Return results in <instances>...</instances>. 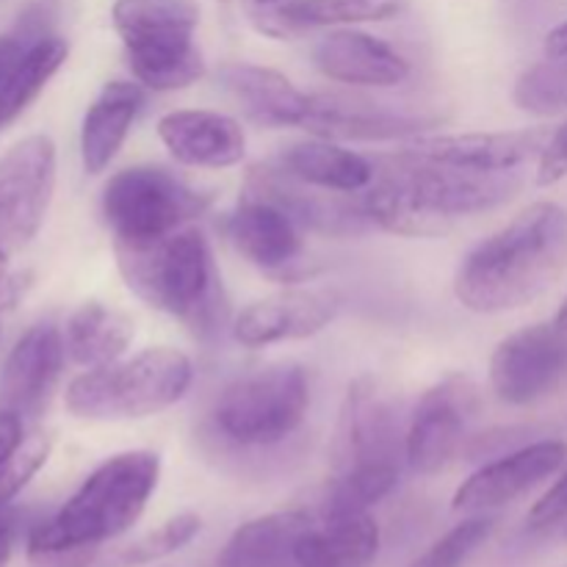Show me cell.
Wrapping results in <instances>:
<instances>
[{"label":"cell","instance_id":"obj_41","mask_svg":"<svg viewBox=\"0 0 567 567\" xmlns=\"http://www.w3.org/2000/svg\"><path fill=\"white\" fill-rule=\"evenodd\" d=\"M543 53L548 59H567V20L554 25L543 39Z\"/></svg>","mask_w":567,"mask_h":567},{"label":"cell","instance_id":"obj_42","mask_svg":"<svg viewBox=\"0 0 567 567\" xmlns=\"http://www.w3.org/2000/svg\"><path fill=\"white\" fill-rule=\"evenodd\" d=\"M14 540H17V518L14 515H6L3 509H0V567H6V563H9Z\"/></svg>","mask_w":567,"mask_h":567},{"label":"cell","instance_id":"obj_26","mask_svg":"<svg viewBox=\"0 0 567 567\" xmlns=\"http://www.w3.org/2000/svg\"><path fill=\"white\" fill-rule=\"evenodd\" d=\"M133 81L153 92H181L205 78V59L194 37H161L125 44Z\"/></svg>","mask_w":567,"mask_h":567},{"label":"cell","instance_id":"obj_16","mask_svg":"<svg viewBox=\"0 0 567 567\" xmlns=\"http://www.w3.org/2000/svg\"><path fill=\"white\" fill-rule=\"evenodd\" d=\"M225 233L236 252L266 277L288 282L299 275L305 230L277 205L241 194L236 210L227 216Z\"/></svg>","mask_w":567,"mask_h":567},{"label":"cell","instance_id":"obj_43","mask_svg":"<svg viewBox=\"0 0 567 567\" xmlns=\"http://www.w3.org/2000/svg\"><path fill=\"white\" fill-rule=\"evenodd\" d=\"M554 324H557L563 332H567V297L563 299V305H559L557 319H554Z\"/></svg>","mask_w":567,"mask_h":567},{"label":"cell","instance_id":"obj_44","mask_svg":"<svg viewBox=\"0 0 567 567\" xmlns=\"http://www.w3.org/2000/svg\"><path fill=\"white\" fill-rule=\"evenodd\" d=\"M6 269H9V252H6V249H0V282L6 280Z\"/></svg>","mask_w":567,"mask_h":567},{"label":"cell","instance_id":"obj_12","mask_svg":"<svg viewBox=\"0 0 567 567\" xmlns=\"http://www.w3.org/2000/svg\"><path fill=\"white\" fill-rule=\"evenodd\" d=\"M567 377V332L532 324L513 332L491 358V385L502 402L529 408L551 396Z\"/></svg>","mask_w":567,"mask_h":567},{"label":"cell","instance_id":"obj_27","mask_svg":"<svg viewBox=\"0 0 567 567\" xmlns=\"http://www.w3.org/2000/svg\"><path fill=\"white\" fill-rule=\"evenodd\" d=\"M133 319L103 302H83L70 316L64 343L70 358L83 369H100L122 360L133 343Z\"/></svg>","mask_w":567,"mask_h":567},{"label":"cell","instance_id":"obj_37","mask_svg":"<svg viewBox=\"0 0 567 567\" xmlns=\"http://www.w3.org/2000/svg\"><path fill=\"white\" fill-rule=\"evenodd\" d=\"M567 177V120L563 125H557L548 136L546 147L537 155V172L535 183L540 188L557 186L559 181Z\"/></svg>","mask_w":567,"mask_h":567},{"label":"cell","instance_id":"obj_29","mask_svg":"<svg viewBox=\"0 0 567 567\" xmlns=\"http://www.w3.org/2000/svg\"><path fill=\"white\" fill-rule=\"evenodd\" d=\"M111 22L122 44L161 37H194L199 6L194 0H116Z\"/></svg>","mask_w":567,"mask_h":567},{"label":"cell","instance_id":"obj_1","mask_svg":"<svg viewBox=\"0 0 567 567\" xmlns=\"http://www.w3.org/2000/svg\"><path fill=\"white\" fill-rule=\"evenodd\" d=\"M524 186L518 172H471L413 150L374 158L363 197L371 227L402 238H441L465 219L509 203Z\"/></svg>","mask_w":567,"mask_h":567},{"label":"cell","instance_id":"obj_30","mask_svg":"<svg viewBox=\"0 0 567 567\" xmlns=\"http://www.w3.org/2000/svg\"><path fill=\"white\" fill-rule=\"evenodd\" d=\"M402 476V465H360L336 474V480L327 487L321 498V520L352 518V515H365L374 504L391 496Z\"/></svg>","mask_w":567,"mask_h":567},{"label":"cell","instance_id":"obj_8","mask_svg":"<svg viewBox=\"0 0 567 567\" xmlns=\"http://www.w3.org/2000/svg\"><path fill=\"white\" fill-rule=\"evenodd\" d=\"M404 432L396 402L385 385L371 374L354 377L332 430V468L341 474L360 465H402Z\"/></svg>","mask_w":567,"mask_h":567},{"label":"cell","instance_id":"obj_25","mask_svg":"<svg viewBox=\"0 0 567 567\" xmlns=\"http://www.w3.org/2000/svg\"><path fill=\"white\" fill-rule=\"evenodd\" d=\"M380 554V526L365 515L321 520L297 543V567H369Z\"/></svg>","mask_w":567,"mask_h":567},{"label":"cell","instance_id":"obj_39","mask_svg":"<svg viewBox=\"0 0 567 567\" xmlns=\"http://www.w3.org/2000/svg\"><path fill=\"white\" fill-rule=\"evenodd\" d=\"M25 441V421L11 413H0V465Z\"/></svg>","mask_w":567,"mask_h":567},{"label":"cell","instance_id":"obj_21","mask_svg":"<svg viewBox=\"0 0 567 567\" xmlns=\"http://www.w3.org/2000/svg\"><path fill=\"white\" fill-rule=\"evenodd\" d=\"M216 83L236 100L244 114L260 127H302L310 94L293 86L271 66L230 61L216 70Z\"/></svg>","mask_w":567,"mask_h":567},{"label":"cell","instance_id":"obj_23","mask_svg":"<svg viewBox=\"0 0 567 567\" xmlns=\"http://www.w3.org/2000/svg\"><path fill=\"white\" fill-rule=\"evenodd\" d=\"M277 164L310 186L338 194H363L374 181V161L332 138L313 136L288 144Z\"/></svg>","mask_w":567,"mask_h":567},{"label":"cell","instance_id":"obj_11","mask_svg":"<svg viewBox=\"0 0 567 567\" xmlns=\"http://www.w3.org/2000/svg\"><path fill=\"white\" fill-rule=\"evenodd\" d=\"M480 408L468 377L449 374L421 396L404 432V460L419 474H437L463 449L465 432Z\"/></svg>","mask_w":567,"mask_h":567},{"label":"cell","instance_id":"obj_15","mask_svg":"<svg viewBox=\"0 0 567 567\" xmlns=\"http://www.w3.org/2000/svg\"><path fill=\"white\" fill-rule=\"evenodd\" d=\"M66 343L55 324H33L11 347L0 369V413L37 419L48 408L64 369Z\"/></svg>","mask_w":567,"mask_h":567},{"label":"cell","instance_id":"obj_34","mask_svg":"<svg viewBox=\"0 0 567 567\" xmlns=\"http://www.w3.org/2000/svg\"><path fill=\"white\" fill-rule=\"evenodd\" d=\"M203 532V518L197 513H181L172 515L169 520L158 526V529L147 532L144 537H138L136 543L122 551V563L127 565H150L155 559H164L169 554H177L181 548H186L194 537Z\"/></svg>","mask_w":567,"mask_h":567},{"label":"cell","instance_id":"obj_32","mask_svg":"<svg viewBox=\"0 0 567 567\" xmlns=\"http://www.w3.org/2000/svg\"><path fill=\"white\" fill-rule=\"evenodd\" d=\"M513 100L532 116H559L567 111V59L537 61L515 81Z\"/></svg>","mask_w":567,"mask_h":567},{"label":"cell","instance_id":"obj_13","mask_svg":"<svg viewBox=\"0 0 567 567\" xmlns=\"http://www.w3.org/2000/svg\"><path fill=\"white\" fill-rule=\"evenodd\" d=\"M567 463V446L563 441H535L526 446L498 454L493 463L476 468L452 498L454 513L482 515L491 509L507 507L524 493L535 491L540 482L551 480Z\"/></svg>","mask_w":567,"mask_h":567},{"label":"cell","instance_id":"obj_19","mask_svg":"<svg viewBox=\"0 0 567 567\" xmlns=\"http://www.w3.org/2000/svg\"><path fill=\"white\" fill-rule=\"evenodd\" d=\"M313 64L324 78L352 89L402 86L413 72L396 48L358 28H330L316 42Z\"/></svg>","mask_w":567,"mask_h":567},{"label":"cell","instance_id":"obj_5","mask_svg":"<svg viewBox=\"0 0 567 567\" xmlns=\"http://www.w3.org/2000/svg\"><path fill=\"white\" fill-rule=\"evenodd\" d=\"M194 382L186 352L153 347L100 369H86L66 385L64 404L89 421H136L164 413L181 402Z\"/></svg>","mask_w":567,"mask_h":567},{"label":"cell","instance_id":"obj_31","mask_svg":"<svg viewBox=\"0 0 567 567\" xmlns=\"http://www.w3.org/2000/svg\"><path fill=\"white\" fill-rule=\"evenodd\" d=\"M410 0H293L291 14L302 31L313 28H352L363 22H385L404 14Z\"/></svg>","mask_w":567,"mask_h":567},{"label":"cell","instance_id":"obj_33","mask_svg":"<svg viewBox=\"0 0 567 567\" xmlns=\"http://www.w3.org/2000/svg\"><path fill=\"white\" fill-rule=\"evenodd\" d=\"M496 520L491 515H474L449 529L441 540L432 543L410 567H463L493 535Z\"/></svg>","mask_w":567,"mask_h":567},{"label":"cell","instance_id":"obj_10","mask_svg":"<svg viewBox=\"0 0 567 567\" xmlns=\"http://www.w3.org/2000/svg\"><path fill=\"white\" fill-rule=\"evenodd\" d=\"M241 194L277 205L305 233H316V236L347 238L360 236L371 227L363 208V197L310 186V183L299 181L291 172L282 169L277 161L252 166L244 177Z\"/></svg>","mask_w":567,"mask_h":567},{"label":"cell","instance_id":"obj_9","mask_svg":"<svg viewBox=\"0 0 567 567\" xmlns=\"http://www.w3.org/2000/svg\"><path fill=\"white\" fill-rule=\"evenodd\" d=\"M55 188V144L33 133L0 155V249L37 238Z\"/></svg>","mask_w":567,"mask_h":567},{"label":"cell","instance_id":"obj_35","mask_svg":"<svg viewBox=\"0 0 567 567\" xmlns=\"http://www.w3.org/2000/svg\"><path fill=\"white\" fill-rule=\"evenodd\" d=\"M50 457V437L37 432V435L25 437L22 446L0 465V509L42 471V465Z\"/></svg>","mask_w":567,"mask_h":567},{"label":"cell","instance_id":"obj_40","mask_svg":"<svg viewBox=\"0 0 567 567\" xmlns=\"http://www.w3.org/2000/svg\"><path fill=\"white\" fill-rule=\"evenodd\" d=\"M33 42V39H31ZM28 39H22V37H0V81H3L6 75H9L11 70H14L17 66V61L22 59V55H25V50H28Z\"/></svg>","mask_w":567,"mask_h":567},{"label":"cell","instance_id":"obj_18","mask_svg":"<svg viewBox=\"0 0 567 567\" xmlns=\"http://www.w3.org/2000/svg\"><path fill=\"white\" fill-rule=\"evenodd\" d=\"M548 127L524 131H474V133H430L410 138L404 147L437 164L460 166L471 172H515L529 164L546 147Z\"/></svg>","mask_w":567,"mask_h":567},{"label":"cell","instance_id":"obj_2","mask_svg":"<svg viewBox=\"0 0 567 567\" xmlns=\"http://www.w3.org/2000/svg\"><path fill=\"white\" fill-rule=\"evenodd\" d=\"M565 269L567 208L543 199L465 255L454 297L471 313H513L540 299Z\"/></svg>","mask_w":567,"mask_h":567},{"label":"cell","instance_id":"obj_14","mask_svg":"<svg viewBox=\"0 0 567 567\" xmlns=\"http://www.w3.org/2000/svg\"><path fill=\"white\" fill-rule=\"evenodd\" d=\"M341 310V297L327 288H286L247 305L233 321V338L247 349L313 338Z\"/></svg>","mask_w":567,"mask_h":567},{"label":"cell","instance_id":"obj_17","mask_svg":"<svg viewBox=\"0 0 567 567\" xmlns=\"http://www.w3.org/2000/svg\"><path fill=\"white\" fill-rule=\"evenodd\" d=\"M432 125H437V120L402 114L360 94L321 92L310 94L302 131L332 142H393V138L424 136L426 127Z\"/></svg>","mask_w":567,"mask_h":567},{"label":"cell","instance_id":"obj_7","mask_svg":"<svg viewBox=\"0 0 567 567\" xmlns=\"http://www.w3.org/2000/svg\"><path fill=\"white\" fill-rule=\"evenodd\" d=\"M308 408V371L277 363L225 385L216 399L214 424L238 446H275L302 426Z\"/></svg>","mask_w":567,"mask_h":567},{"label":"cell","instance_id":"obj_22","mask_svg":"<svg viewBox=\"0 0 567 567\" xmlns=\"http://www.w3.org/2000/svg\"><path fill=\"white\" fill-rule=\"evenodd\" d=\"M144 105L138 81H109L83 114L81 161L89 175H100L120 155L133 122Z\"/></svg>","mask_w":567,"mask_h":567},{"label":"cell","instance_id":"obj_24","mask_svg":"<svg viewBox=\"0 0 567 567\" xmlns=\"http://www.w3.org/2000/svg\"><path fill=\"white\" fill-rule=\"evenodd\" d=\"M313 524V515L305 509H282L249 520L221 548L219 567H291L299 537Z\"/></svg>","mask_w":567,"mask_h":567},{"label":"cell","instance_id":"obj_45","mask_svg":"<svg viewBox=\"0 0 567 567\" xmlns=\"http://www.w3.org/2000/svg\"><path fill=\"white\" fill-rule=\"evenodd\" d=\"M221 6H241V0H219Z\"/></svg>","mask_w":567,"mask_h":567},{"label":"cell","instance_id":"obj_3","mask_svg":"<svg viewBox=\"0 0 567 567\" xmlns=\"http://www.w3.org/2000/svg\"><path fill=\"white\" fill-rule=\"evenodd\" d=\"M161 480V457L147 449L114 454L83 480L64 507L39 524L28 537L33 559L94 548L125 535L142 513Z\"/></svg>","mask_w":567,"mask_h":567},{"label":"cell","instance_id":"obj_36","mask_svg":"<svg viewBox=\"0 0 567 567\" xmlns=\"http://www.w3.org/2000/svg\"><path fill=\"white\" fill-rule=\"evenodd\" d=\"M291 3L293 0H241V9L255 31L277 42H288L305 33L302 25L293 20Z\"/></svg>","mask_w":567,"mask_h":567},{"label":"cell","instance_id":"obj_6","mask_svg":"<svg viewBox=\"0 0 567 567\" xmlns=\"http://www.w3.org/2000/svg\"><path fill=\"white\" fill-rule=\"evenodd\" d=\"M210 208V194L188 186L164 166L138 164L109 177L100 214L114 244H150L192 225Z\"/></svg>","mask_w":567,"mask_h":567},{"label":"cell","instance_id":"obj_20","mask_svg":"<svg viewBox=\"0 0 567 567\" xmlns=\"http://www.w3.org/2000/svg\"><path fill=\"white\" fill-rule=\"evenodd\" d=\"M172 158L194 169H227L247 155V133L241 122L208 109L169 111L155 125Z\"/></svg>","mask_w":567,"mask_h":567},{"label":"cell","instance_id":"obj_38","mask_svg":"<svg viewBox=\"0 0 567 567\" xmlns=\"http://www.w3.org/2000/svg\"><path fill=\"white\" fill-rule=\"evenodd\" d=\"M565 518H567V465L563 474L557 476V482H554V485L548 487L535 504H532L526 524H529V529L543 532L563 524Z\"/></svg>","mask_w":567,"mask_h":567},{"label":"cell","instance_id":"obj_28","mask_svg":"<svg viewBox=\"0 0 567 567\" xmlns=\"http://www.w3.org/2000/svg\"><path fill=\"white\" fill-rule=\"evenodd\" d=\"M70 44L61 37H37L14 70L0 81V131L9 127L33 100L42 94L50 78L64 66Z\"/></svg>","mask_w":567,"mask_h":567},{"label":"cell","instance_id":"obj_4","mask_svg":"<svg viewBox=\"0 0 567 567\" xmlns=\"http://www.w3.org/2000/svg\"><path fill=\"white\" fill-rule=\"evenodd\" d=\"M125 286L147 308L183 321L205 338L219 327V275L208 238L197 227H183L150 244H114Z\"/></svg>","mask_w":567,"mask_h":567}]
</instances>
